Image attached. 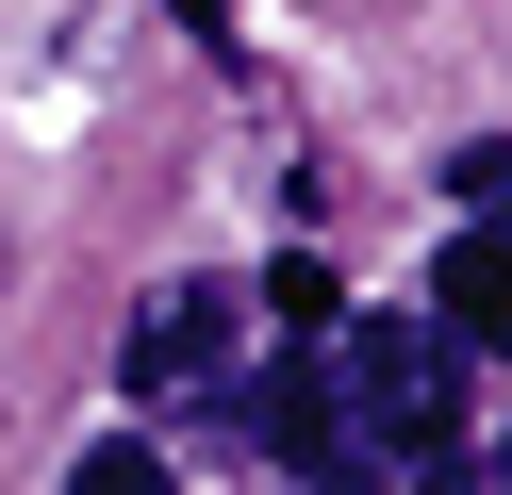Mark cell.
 <instances>
[{"instance_id": "1", "label": "cell", "mask_w": 512, "mask_h": 495, "mask_svg": "<svg viewBox=\"0 0 512 495\" xmlns=\"http://www.w3.org/2000/svg\"><path fill=\"white\" fill-rule=\"evenodd\" d=\"M331 413H347V462L446 479V446H463V363H446V330L430 314H364L331 347Z\"/></svg>"}, {"instance_id": "2", "label": "cell", "mask_w": 512, "mask_h": 495, "mask_svg": "<svg viewBox=\"0 0 512 495\" xmlns=\"http://www.w3.org/2000/svg\"><path fill=\"white\" fill-rule=\"evenodd\" d=\"M215 363H232V297H215V281H166L133 314V363H116V380H133V396H199Z\"/></svg>"}, {"instance_id": "3", "label": "cell", "mask_w": 512, "mask_h": 495, "mask_svg": "<svg viewBox=\"0 0 512 495\" xmlns=\"http://www.w3.org/2000/svg\"><path fill=\"white\" fill-rule=\"evenodd\" d=\"M248 429H265L281 479H347V413H331V363H281L265 396H248Z\"/></svg>"}, {"instance_id": "4", "label": "cell", "mask_w": 512, "mask_h": 495, "mask_svg": "<svg viewBox=\"0 0 512 495\" xmlns=\"http://www.w3.org/2000/svg\"><path fill=\"white\" fill-rule=\"evenodd\" d=\"M430 297H446V330H496V347H512V231H463Z\"/></svg>"}, {"instance_id": "5", "label": "cell", "mask_w": 512, "mask_h": 495, "mask_svg": "<svg viewBox=\"0 0 512 495\" xmlns=\"http://www.w3.org/2000/svg\"><path fill=\"white\" fill-rule=\"evenodd\" d=\"M166 479V446H133V429H100V446H83V495H149Z\"/></svg>"}, {"instance_id": "6", "label": "cell", "mask_w": 512, "mask_h": 495, "mask_svg": "<svg viewBox=\"0 0 512 495\" xmlns=\"http://www.w3.org/2000/svg\"><path fill=\"white\" fill-rule=\"evenodd\" d=\"M182 17H199V33H215V0H182Z\"/></svg>"}, {"instance_id": "7", "label": "cell", "mask_w": 512, "mask_h": 495, "mask_svg": "<svg viewBox=\"0 0 512 495\" xmlns=\"http://www.w3.org/2000/svg\"><path fill=\"white\" fill-rule=\"evenodd\" d=\"M496 479H512V446H496Z\"/></svg>"}]
</instances>
